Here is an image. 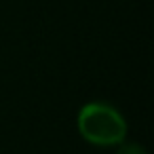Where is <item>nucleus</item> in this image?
<instances>
[{"label": "nucleus", "instance_id": "nucleus-1", "mask_svg": "<svg viewBox=\"0 0 154 154\" xmlns=\"http://www.w3.org/2000/svg\"><path fill=\"white\" fill-rule=\"evenodd\" d=\"M76 125H78L80 137L99 148L118 146L127 137L125 116L114 106L103 103V101H91L82 106L78 112Z\"/></svg>", "mask_w": 154, "mask_h": 154}, {"label": "nucleus", "instance_id": "nucleus-2", "mask_svg": "<svg viewBox=\"0 0 154 154\" xmlns=\"http://www.w3.org/2000/svg\"><path fill=\"white\" fill-rule=\"evenodd\" d=\"M116 154H148V152H146L139 143H133V141H122V143H118Z\"/></svg>", "mask_w": 154, "mask_h": 154}]
</instances>
